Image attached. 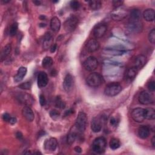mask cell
<instances>
[{
    "label": "cell",
    "mask_w": 155,
    "mask_h": 155,
    "mask_svg": "<svg viewBox=\"0 0 155 155\" xmlns=\"http://www.w3.org/2000/svg\"><path fill=\"white\" fill-rule=\"evenodd\" d=\"M107 147V142L104 137L96 138L92 144V150L96 154H102L105 152Z\"/></svg>",
    "instance_id": "6da1fadb"
},
{
    "label": "cell",
    "mask_w": 155,
    "mask_h": 155,
    "mask_svg": "<svg viewBox=\"0 0 155 155\" xmlns=\"http://www.w3.org/2000/svg\"><path fill=\"white\" fill-rule=\"evenodd\" d=\"M87 124V114L82 111L79 112L76 119L74 127L79 133H83L86 128Z\"/></svg>",
    "instance_id": "7a4b0ae2"
},
{
    "label": "cell",
    "mask_w": 155,
    "mask_h": 155,
    "mask_svg": "<svg viewBox=\"0 0 155 155\" xmlns=\"http://www.w3.org/2000/svg\"><path fill=\"white\" fill-rule=\"evenodd\" d=\"M87 84L91 87H97L102 84L103 82L102 76L97 73H91L87 78Z\"/></svg>",
    "instance_id": "3957f363"
},
{
    "label": "cell",
    "mask_w": 155,
    "mask_h": 155,
    "mask_svg": "<svg viewBox=\"0 0 155 155\" xmlns=\"http://www.w3.org/2000/svg\"><path fill=\"white\" fill-rule=\"evenodd\" d=\"M122 90V87L118 82H111L106 85L104 93L108 96H114L118 94Z\"/></svg>",
    "instance_id": "277c9868"
},
{
    "label": "cell",
    "mask_w": 155,
    "mask_h": 155,
    "mask_svg": "<svg viewBox=\"0 0 155 155\" xmlns=\"http://www.w3.org/2000/svg\"><path fill=\"white\" fill-rule=\"evenodd\" d=\"M78 24V19L75 16H70L64 22V27L65 30L68 33L73 31Z\"/></svg>",
    "instance_id": "5b68a950"
},
{
    "label": "cell",
    "mask_w": 155,
    "mask_h": 155,
    "mask_svg": "<svg viewBox=\"0 0 155 155\" xmlns=\"http://www.w3.org/2000/svg\"><path fill=\"white\" fill-rule=\"evenodd\" d=\"M128 14L127 9L122 6L115 8L111 13V18L115 21H121L124 19Z\"/></svg>",
    "instance_id": "8992f818"
},
{
    "label": "cell",
    "mask_w": 155,
    "mask_h": 155,
    "mask_svg": "<svg viewBox=\"0 0 155 155\" xmlns=\"http://www.w3.org/2000/svg\"><path fill=\"white\" fill-rule=\"evenodd\" d=\"M83 65L86 70L88 71H92L97 68L98 65V62L95 57L90 56L85 60Z\"/></svg>",
    "instance_id": "52a82bcc"
},
{
    "label": "cell",
    "mask_w": 155,
    "mask_h": 155,
    "mask_svg": "<svg viewBox=\"0 0 155 155\" xmlns=\"http://www.w3.org/2000/svg\"><path fill=\"white\" fill-rule=\"evenodd\" d=\"M133 119L137 122H142L145 119V110L142 108H136L131 112Z\"/></svg>",
    "instance_id": "ba28073f"
},
{
    "label": "cell",
    "mask_w": 155,
    "mask_h": 155,
    "mask_svg": "<svg viewBox=\"0 0 155 155\" xmlns=\"http://www.w3.org/2000/svg\"><path fill=\"white\" fill-rule=\"evenodd\" d=\"M103 116H96L93 118L91 122V128L94 133L99 132L102 127V124L104 122Z\"/></svg>",
    "instance_id": "9c48e42d"
},
{
    "label": "cell",
    "mask_w": 155,
    "mask_h": 155,
    "mask_svg": "<svg viewBox=\"0 0 155 155\" xmlns=\"http://www.w3.org/2000/svg\"><path fill=\"white\" fill-rule=\"evenodd\" d=\"M139 101L143 105H148L153 102V97L152 95L148 91H142L139 96Z\"/></svg>",
    "instance_id": "30bf717a"
},
{
    "label": "cell",
    "mask_w": 155,
    "mask_h": 155,
    "mask_svg": "<svg viewBox=\"0 0 155 155\" xmlns=\"http://www.w3.org/2000/svg\"><path fill=\"white\" fill-rule=\"evenodd\" d=\"M107 30V26L105 24H99L96 25L93 30V35L96 38L102 37Z\"/></svg>",
    "instance_id": "8fae6325"
},
{
    "label": "cell",
    "mask_w": 155,
    "mask_h": 155,
    "mask_svg": "<svg viewBox=\"0 0 155 155\" xmlns=\"http://www.w3.org/2000/svg\"><path fill=\"white\" fill-rule=\"evenodd\" d=\"M17 98L19 102L27 105V106L32 105L34 102V99L33 97L30 94L27 93H21L17 96Z\"/></svg>",
    "instance_id": "7c38bea8"
},
{
    "label": "cell",
    "mask_w": 155,
    "mask_h": 155,
    "mask_svg": "<svg viewBox=\"0 0 155 155\" xmlns=\"http://www.w3.org/2000/svg\"><path fill=\"white\" fill-rule=\"evenodd\" d=\"M58 146L57 139L54 137H50L45 140L44 142V148L46 151H54Z\"/></svg>",
    "instance_id": "4fadbf2b"
},
{
    "label": "cell",
    "mask_w": 155,
    "mask_h": 155,
    "mask_svg": "<svg viewBox=\"0 0 155 155\" xmlns=\"http://www.w3.org/2000/svg\"><path fill=\"white\" fill-rule=\"evenodd\" d=\"M48 82V78L47 73L44 71H41L38 74L37 84L39 88L45 87Z\"/></svg>",
    "instance_id": "5bb4252c"
},
{
    "label": "cell",
    "mask_w": 155,
    "mask_h": 155,
    "mask_svg": "<svg viewBox=\"0 0 155 155\" xmlns=\"http://www.w3.org/2000/svg\"><path fill=\"white\" fill-rule=\"evenodd\" d=\"M73 84H74V81H73V78L72 75L70 73L67 74L63 82V87L64 90L67 92L70 91L73 88Z\"/></svg>",
    "instance_id": "9a60e30c"
},
{
    "label": "cell",
    "mask_w": 155,
    "mask_h": 155,
    "mask_svg": "<svg viewBox=\"0 0 155 155\" xmlns=\"http://www.w3.org/2000/svg\"><path fill=\"white\" fill-rule=\"evenodd\" d=\"M99 48V43L95 39H90L86 44V49L89 53H93L97 50Z\"/></svg>",
    "instance_id": "2e32d148"
},
{
    "label": "cell",
    "mask_w": 155,
    "mask_h": 155,
    "mask_svg": "<svg viewBox=\"0 0 155 155\" xmlns=\"http://www.w3.org/2000/svg\"><path fill=\"white\" fill-rule=\"evenodd\" d=\"M127 28L130 31L137 33L141 30L142 24L140 21H129L127 25Z\"/></svg>",
    "instance_id": "e0dca14e"
},
{
    "label": "cell",
    "mask_w": 155,
    "mask_h": 155,
    "mask_svg": "<svg viewBox=\"0 0 155 155\" xmlns=\"http://www.w3.org/2000/svg\"><path fill=\"white\" fill-rule=\"evenodd\" d=\"M22 114L24 117L29 122L33 121L35 118L34 113L29 106H25L22 108Z\"/></svg>",
    "instance_id": "ac0fdd59"
},
{
    "label": "cell",
    "mask_w": 155,
    "mask_h": 155,
    "mask_svg": "<svg viewBox=\"0 0 155 155\" xmlns=\"http://www.w3.org/2000/svg\"><path fill=\"white\" fill-rule=\"evenodd\" d=\"M104 51L106 53L111 54L114 56H119L123 54L126 51L124 48H122L121 47H114L110 48H106L104 49Z\"/></svg>",
    "instance_id": "d6986e66"
},
{
    "label": "cell",
    "mask_w": 155,
    "mask_h": 155,
    "mask_svg": "<svg viewBox=\"0 0 155 155\" xmlns=\"http://www.w3.org/2000/svg\"><path fill=\"white\" fill-rule=\"evenodd\" d=\"M78 133H80L78 130L76 128V127L74 126L71 128V129L70 130L68 136H67V143L69 145H71L74 143L76 139L78 137Z\"/></svg>",
    "instance_id": "ffe728a7"
},
{
    "label": "cell",
    "mask_w": 155,
    "mask_h": 155,
    "mask_svg": "<svg viewBox=\"0 0 155 155\" xmlns=\"http://www.w3.org/2000/svg\"><path fill=\"white\" fill-rule=\"evenodd\" d=\"M147 61V58L144 55L139 54L134 59V66L137 70L139 68H141L144 66Z\"/></svg>",
    "instance_id": "44dd1931"
},
{
    "label": "cell",
    "mask_w": 155,
    "mask_h": 155,
    "mask_svg": "<svg viewBox=\"0 0 155 155\" xmlns=\"http://www.w3.org/2000/svg\"><path fill=\"white\" fill-rule=\"evenodd\" d=\"M27 71V69L25 67H21L18 70L16 74L14 76V81L15 82H19L21 81L25 76Z\"/></svg>",
    "instance_id": "7402d4cb"
},
{
    "label": "cell",
    "mask_w": 155,
    "mask_h": 155,
    "mask_svg": "<svg viewBox=\"0 0 155 155\" xmlns=\"http://www.w3.org/2000/svg\"><path fill=\"white\" fill-rule=\"evenodd\" d=\"M150 134V130L148 126L142 125L138 128V135L141 139L147 138Z\"/></svg>",
    "instance_id": "603a6c76"
},
{
    "label": "cell",
    "mask_w": 155,
    "mask_h": 155,
    "mask_svg": "<svg viewBox=\"0 0 155 155\" xmlns=\"http://www.w3.org/2000/svg\"><path fill=\"white\" fill-rule=\"evenodd\" d=\"M61 23L59 19L56 16L53 17L50 20V28L51 29L54 31L58 32L61 28Z\"/></svg>",
    "instance_id": "cb8c5ba5"
},
{
    "label": "cell",
    "mask_w": 155,
    "mask_h": 155,
    "mask_svg": "<svg viewBox=\"0 0 155 155\" xmlns=\"http://www.w3.org/2000/svg\"><path fill=\"white\" fill-rule=\"evenodd\" d=\"M141 12L139 9H133L130 15L129 21H140Z\"/></svg>",
    "instance_id": "d4e9b609"
},
{
    "label": "cell",
    "mask_w": 155,
    "mask_h": 155,
    "mask_svg": "<svg viewBox=\"0 0 155 155\" xmlns=\"http://www.w3.org/2000/svg\"><path fill=\"white\" fill-rule=\"evenodd\" d=\"M155 12L153 8H148L143 13V17L147 21H153L154 19Z\"/></svg>",
    "instance_id": "484cf974"
},
{
    "label": "cell",
    "mask_w": 155,
    "mask_h": 155,
    "mask_svg": "<svg viewBox=\"0 0 155 155\" xmlns=\"http://www.w3.org/2000/svg\"><path fill=\"white\" fill-rule=\"evenodd\" d=\"M137 73V69L135 67L129 68L125 73V78L127 80L132 81L134 79Z\"/></svg>",
    "instance_id": "4316f807"
},
{
    "label": "cell",
    "mask_w": 155,
    "mask_h": 155,
    "mask_svg": "<svg viewBox=\"0 0 155 155\" xmlns=\"http://www.w3.org/2000/svg\"><path fill=\"white\" fill-rule=\"evenodd\" d=\"M12 50V45L10 44H7L5 45L4 48H2L1 51V61L4 60L10 54Z\"/></svg>",
    "instance_id": "83f0119b"
},
{
    "label": "cell",
    "mask_w": 155,
    "mask_h": 155,
    "mask_svg": "<svg viewBox=\"0 0 155 155\" xmlns=\"http://www.w3.org/2000/svg\"><path fill=\"white\" fill-rule=\"evenodd\" d=\"M52 39H53L52 35L50 33H46L44 39V42H43V47L45 48H47L51 45Z\"/></svg>",
    "instance_id": "f1b7e54d"
},
{
    "label": "cell",
    "mask_w": 155,
    "mask_h": 155,
    "mask_svg": "<svg viewBox=\"0 0 155 155\" xmlns=\"http://www.w3.org/2000/svg\"><path fill=\"white\" fill-rule=\"evenodd\" d=\"M53 63V59L50 56L45 57L42 61V65L44 68H48L50 67Z\"/></svg>",
    "instance_id": "f546056e"
},
{
    "label": "cell",
    "mask_w": 155,
    "mask_h": 155,
    "mask_svg": "<svg viewBox=\"0 0 155 155\" xmlns=\"http://www.w3.org/2000/svg\"><path fill=\"white\" fill-rule=\"evenodd\" d=\"M145 110V119L148 120H153L155 118V111L152 108H146Z\"/></svg>",
    "instance_id": "4dcf8cb0"
},
{
    "label": "cell",
    "mask_w": 155,
    "mask_h": 155,
    "mask_svg": "<svg viewBox=\"0 0 155 155\" xmlns=\"http://www.w3.org/2000/svg\"><path fill=\"white\" fill-rule=\"evenodd\" d=\"M90 8L93 10H97L102 6V2L100 1H90L88 2Z\"/></svg>",
    "instance_id": "1f68e13d"
},
{
    "label": "cell",
    "mask_w": 155,
    "mask_h": 155,
    "mask_svg": "<svg viewBox=\"0 0 155 155\" xmlns=\"http://www.w3.org/2000/svg\"><path fill=\"white\" fill-rule=\"evenodd\" d=\"M54 105H55L56 107L60 108V109L64 108L66 105L65 102L62 99V98L59 96H56V97L55 99V101H54Z\"/></svg>",
    "instance_id": "d6a6232c"
},
{
    "label": "cell",
    "mask_w": 155,
    "mask_h": 155,
    "mask_svg": "<svg viewBox=\"0 0 155 155\" xmlns=\"http://www.w3.org/2000/svg\"><path fill=\"white\" fill-rule=\"evenodd\" d=\"M120 145V141L118 139L112 138L110 141V147L112 150H116Z\"/></svg>",
    "instance_id": "836d02e7"
},
{
    "label": "cell",
    "mask_w": 155,
    "mask_h": 155,
    "mask_svg": "<svg viewBox=\"0 0 155 155\" xmlns=\"http://www.w3.org/2000/svg\"><path fill=\"white\" fill-rule=\"evenodd\" d=\"M18 28V23L17 22L13 23L10 28V35L12 36H15L17 32Z\"/></svg>",
    "instance_id": "e575fe53"
},
{
    "label": "cell",
    "mask_w": 155,
    "mask_h": 155,
    "mask_svg": "<svg viewBox=\"0 0 155 155\" xmlns=\"http://www.w3.org/2000/svg\"><path fill=\"white\" fill-rule=\"evenodd\" d=\"M148 40L151 44H154L155 42V30L152 29L148 34Z\"/></svg>",
    "instance_id": "d590c367"
},
{
    "label": "cell",
    "mask_w": 155,
    "mask_h": 155,
    "mask_svg": "<svg viewBox=\"0 0 155 155\" xmlns=\"http://www.w3.org/2000/svg\"><path fill=\"white\" fill-rule=\"evenodd\" d=\"M70 5L71 9H73V10H77L80 7V4L77 1H71L70 3Z\"/></svg>",
    "instance_id": "8d00e7d4"
},
{
    "label": "cell",
    "mask_w": 155,
    "mask_h": 155,
    "mask_svg": "<svg viewBox=\"0 0 155 155\" xmlns=\"http://www.w3.org/2000/svg\"><path fill=\"white\" fill-rule=\"evenodd\" d=\"M31 84L30 82H25L19 85V88H20L22 90H30L31 88Z\"/></svg>",
    "instance_id": "74e56055"
},
{
    "label": "cell",
    "mask_w": 155,
    "mask_h": 155,
    "mask_svg": "<svg viewBox=\"0 0 155 155\" xmlns=\"http://www.w3.org/2000/svg\"><path fill=\"white\" fill-rule=\"evenodd\" d=\"M50 117L53 119V120H56L57 119L59 118L60 116V113L55 110H52L50 112Z\"/></svg>",
    "instance_id": "f35d334b"
},
{
    "label": "cell",
    "mask_w": 155,
    "mask_h": 155,
    "mask_svg": "<svg viewBox=\"0 0 155 155\" xmlns=\"http://www.w3.org/2000/svg\"><path fill=\"white\" fill-rule=\"evenodd\" d=\"M148 88L151 91H154L155 90V82L152 81L148 84Z\"/></svg>",
    "instance_id": "ab89813d"
},
{
    "label": "cell",
    "mask_w": 155,
    "mask_h": 155,
    "mask_svg": "<svg viewBox=\"0 0 155 155\" xmlns=\"http://www.w3.org/2000/svg\"><path fill=\"white\" fill-rule=\"evenodd\" d=\"M12 117L10 116V115L7 113H5L2 114V119L5 121V122H9L10 119H11Z\"/></svg>",
    "instance_id": "60d3db41"
},
{
    "label": "cell",
    "mask_w": 155,
    "mask_h": 155,
    "mask_svg": "<svg viewBox=\"0 0 155 155\" xmlns=\"http://www.w3.org/2000/svg\"><path fill=\"white\" fill-rule=\"evenodd\" d=\"M39 103L41 106H44L46 104V100L43 94H40L39 96Z\"/></svg>",
    "instance_id": "b9f144b4"
},
{
    "label": "cell",
    "mask_w": 155,
    "mask_h": 155,
    "mask_svg": "<svg viewBox=\"0 0 155 155\" xmlns=\"http://www.w3.org/2000/svg\"><path fill=\"white\" fill-rule=\"evenodd\" d=\"M123 2H124L122 1H113V5L115 8H117V7H119L122 6Z\"/></svg>",
    "instance_id": "7bdbcfd3"
},
{
    "label": "cell",
    "mask_w": 155,
    "mask_h": 155,
    "mask_svg": "<svg viewBox=\"0 0 155 155\" xmlns=\"http://www.w3.org/2000/svg\"><path fill=\"white\" fill-rule=\"evenodd\" d=\"M110 124L113 126H116L117 125V123H118V120H117V119H116L115 117H111L110 119Z\"/></svg>",
    "instance_id": "ee69618b"
},
{
    "label": "cell",
    "mask_w": 155,
    "mask_h": 155,
    "mask_svg": "<svg viewBox=\"0 0 155 155\" xmlns=\"http://www.w3.org/2000/svg\"><path fill=\"white\" fill-rule=\"evenodd\" d=\"M56 48H57V45L56 44H52L50 46V52L51 53H54L56 51Z\"/></svg>",
    "instance_id": "f6af8a7d"
},
{
    "label": "cell",
    "mask_w": 155,
    "mask_h": 155,
    "mask_svg": "<svg viewBox=\"0 0 155 155\" xmlns=\"http://www.w3.org/2000/svg\"><path fill=\"white\" fill-rule=\"evenodd\" d=\"M73 113V110H72V109H70V110H67V111H65L64 116H69L70 114H72Z\"/></svg>",
    "instance_id": "bcb514c9"
},
{
    "label": "cell",
    "mask_w": 155,
    "mask_h": 155,
    "mask_svg": "<svg viewBox=\"0 0 155 155\" xmlns=\"http://www.w3.org/2000/svg\"><path fill=\"white\" fill-rule=\"evenodd\" d=\"M16 137H17L18 139H19V140H21V139H22L23 138L22 134L21 132H20V131H18V132L16 133Z\"/></svg>",
    "instance_id": "7dc6e473"
},
{
    "label": "cell",
    "mask_w": 155,
    "mask_h": 155,
    "mask_svg": "<svg viewBox=\"0 0 155 155\" xmlns=\"http://www.w3.org/2000/svg\"><path fill=\"white\" fill-rule=\"evenodd\" d=\"M74 150L76 152L78 153H80L82 152V148H81L80 147H79V146L75 147L74 148Z\"/></svg>",
    "instance_id": "c3c4849f"
},
{
    "label": "cell",
    "mask_w": 155,
    "mask_h": 155,
    "mask_svg": "<svg viewBox=\"0 0 155 155\" xmlns=\"http://www.w3.org/2000/svg\"><path fill=\"white\" fill-rule=\"evenodd\" d=\"M16 121H17V120H16V117H12L10 120V122H9V123L10 124H12V125H13V124H15L16 122Z\"/></svg>",
    "instance_id": "681fc988"
},
{
    "label": "cell",
    "mask_w": 155,
    "mask_h": 155,
    "mask_svg": "<svg viewBox=\"0 0 155 155\" xmlns=\"http://www.w3.org/2000/svg\"><path fill=\"white\" fill-rule=\"evenodd\" d=\"M51 76H55L56 74H57V71L55 70H53L52 71H51Z\"/></svg>",
    "instance_id": "f907efd6"
},
{
    "label": "cell",
    "mask_w": 155,
    "mask_h": 155,
    "mask_svg": "<svg viewBox=\"0 0 155 155\" xmlns=\"http://www.w3.org/2000/svg\"><path fill=\"white\" fill-rule=\"evenodd\" d=\"M33 2L36 5H41V1H33Z\"/></svg>",
    "instance_id": "816d5d0a"
},
{
    "label": "cell",
    "mask_w": 155,
    "mask_h": 155,
    "mask_svg": "<svg viewBox=\"0 0 155 155\" xmlns=\"http://www.w3.org/2000/svg\"><path fill=\"white\" fill-rule=\"evenodd\" d=\"M151 143H152L153 147H154V145H155V137H154V136H153V137H152V139H151Z\"/></svg>",
    "instance_id": "f5cc1de1"
},
{
    "label": "cell",
    "mask_w": 155,
    "mask_h": 155,
    "mask_svg": "<svg viewBox=\"0 0 155 155\" xmlns=\"http://www.w3.org/2000/svg\"><path fill=\"white\" fill-rule=\"evenodd\" d=\"M39 18L41 19V20H44V19L45 18V17L44 16H40Z\"/></svg>",
    "instance_id": "db71d44e"
},
{
    "label": "cell",
    "mask_w": 155,
    "mask_h": 155,
    "mask_svg": "<svg viewBox=\"0 0 155 155\" xmlns=\"http://www.w3.org/2000/svg\"><path fill=\"white\" fill-rule=\"evenodd\" d=\"M1 1H2V2H4V3H7V2H10V1H4V0H1Z\"/></svg>",
    "instance_id": "11a10c76"
}]
</instances>
